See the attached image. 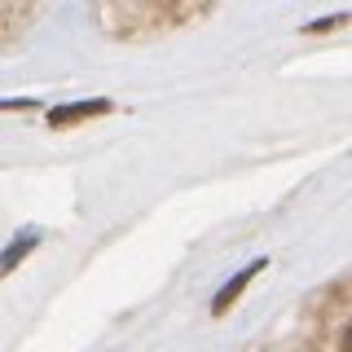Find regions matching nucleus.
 <instances>
[{"mask_svg": "<svg viewBox=\"0 0 352 352\" xmlns=\"http://www.w3.org/2000/svg\"><path fill=\"white\" fill-rule=\"evenodd\" d=\"M247 278H251V273H238V278L229 282V291H225V295H220V300H216V313H220V308H229V300H234V295L242 291V286H247Z\"/></svg>", "mask_w": 352, "mask_h": 352, "instance_id": "1", "label": "nucleus"}, {"mask_svg": "<svg viewBox=\"0 0 352 352\" xmlns=\"http://www.w3.org/2000/svg\"><path fill=\"white\" fill-rule=\"evenodd\" d=\"M339 352H352V326L344 330V339H339Z\"/></svg>", "mask_w": 352, "mask_h": 352, "instance_id": "2", "label": "nucleus"}]
</instances>
